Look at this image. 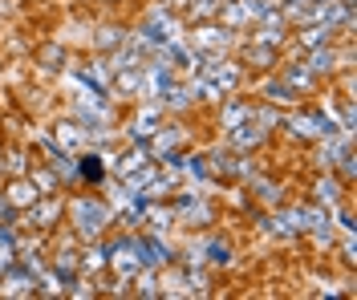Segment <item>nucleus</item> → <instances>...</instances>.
I'll return each instance as SVG.
<instances>
[{
	"mask_svg": "<svg viewBox=\"0 0 357 300\" xmlns=\"http://www.w3.org/2000/svg\"><path fill=\"white\" fill-rule=\"evenodd\" d=\"M301 61H305V65H309V70L317 73V77L333 73V70H337V49H333V41H329V45H317V49H309V53H305Z\"/></svg>",
	"mask_w": 357,
	"mask_h": 300,
	"instance_id": "8",
	"label": "nucleus"
},
{
	"mask_svg": "<svg viewBox=\"0 0 357 300\" xmlns=\"http://www.w3.org/2000/svg\"><path fill=\"white\" fill-rule=\"evenodd\" d=\"M317 81H321V77H317L305 61H292L289 70H284V86H289V90H296V93H312V86H317Z\"/></svg>",
	"mask_w": 357,
	"mask_h": 300,
	"instance_id": "11",
	"label": "nucleus"
},
{
	"mask_svg": "<svg viewBox=\"0 0 357 300\" xmlns=\"http://www.w3.org/2000/svg\"><path fill=\"white\" fill-rule=\"evenodd\" d=\"M305 231H312L321 244H333V219H329V207H305Z\"/></svg>",
	"mask_w": 357,
	"mask_h": 300,
	"instance_id": "7",
	"label": "nucleus"
},
{
	"mask_svg": "<svg viewBox=\"0 0 357 300\" xmlns=\"http://www.w3.org/2000/svg\"><path fill=\"white\" fill-rule=\"evenodd\" d=\"M69 215H73V228H77L82 239H98L106 231V223L114 219L110 203H102V199H73L69 203Z\"/></svg>",
	"mask_w": 357,
	"mask_h": 300,
	"instance_id": "1",
	"label": "nucleus"
},
{
	"mask_svg": "<svg viewBox=\"0 0 357 300\" xmlns=\"http://www.w3.org/2000/svg\"><path fill=\"white\" fill-rule=\"evenodd\" d=\"M264 97H268V102H276V106H296V97H301V93L289 90L284 81H268V86H264Z\"/></svg>",
	"mask_w": 357,
	"mask_h": 300,
	"instance_id": "19",
	"label": "nucleus"
},
{
	"mask_svg": "<svg viewBox=\"0 0 357 300\" xmlns=\"http://www.w3.org/2000/svg\"><path fill=\"white\" fill-rule=\"evenodd\" d=\"M207 166H211L215 175H223V179H231V175H240V162L231 159L227 150H211V159H207Z\"/></svg>",
	"mask_w": 357,
	"mask_h": 300,
	"instance_id": "17",
	"label": "nucleus"
},
{
	"mask_svg": "<svg viewBox=\"0 0 357 300\" xmlns=\"http://www.w3.org/2000/svg\"><path fill=\"white\" fill-rule=\"evenodd\" d=\"M252 191H256V199H264V203H272V207L284 203V191H280V183H272V179H256Z\"/></svg>",
	"mask_w": 357,
	"mask_h": 300,
	"instance_id": "18",
	"label": "nucleus"
},
{
	"mask_svg": "<svg viewBox=\"0 0 357 300\" xmlns=\"http://www.w3.org/2000/svg\"><path fill=\"white\" fill-rule=\"evenodd\" d=\"M155 130H158V110H146L138 118V126H130V139H151Z\"/></svg>",
	"mask_w": 357,
	"mask_h": 300,
	"instance_id": "21",
	"label": "nucleus"
},
{
	"mask_svg": "<svg viewBox=\"0 0 357 300\" xmlns=\"http://www.w3.org/2000/svg\"><path fill=\"white\" fill-rule=\"evenodd\" d=\"M0 292H8V297H33V292H37V272L4 264V268H0Z\"/></svg>",
	"mask_w": 357,
	"mask_h": 300,
	"instance_id": "3",
	"label": "nucleus"
},
{
	"mask_svg": "<svg viewBox=\"0 0 357 300\" xmlns=\"http://www.w3.org/2000/svg\"><path fill=\"white\" fill-rule=\"evenodd\" d=\"M106 179V166H102V159L98 155H86L82 159V166H77V183H102Z\"/></svg>",
	"mask_w": 357,
	"mask_h": 300,
	"instance_id": "15",
	"label": "nucleus"
},
{
	"mask_svg": "<svg viewBox=\"0 0 357 300\" xmlns=\"http://www.w3.org/2000/svg\"><path fill=\"white\" fill-rule=\"evenodd\" d=\"M248 118H252V106H248V102H227V106H223V126H227V130L244 126Z\"/></svg>",
	"mask_w": 357,
	"mask_h": 300,
	"instance_id": "16",
	"label": "nucleus"
},
{
	"mask_svg": "<svg viewBox=\"0 0 357 300\" xmlns=\"http://www.w3.org/2000/svg\"><path fill=\"white\" fill-rule=\"evenodd\" d=\"M8 171H13V175H21V171H24V159H21V155H13V159H8Z\"/></svg>",
	"mask_w": 357,
	"mask_h": 300,
	"instance_id": "32",
	"label": "nucleus"
},
{
	"mask_svg": "<svg viewBox=\"0 0 357 300\" xmlns=\"http://www.w3.org/2000/svg\"><path fill=\"white\" fill-rule=\"evenodd\" d=\"M337 139V134H333ZM345 150H349V134H345V139H337V142H329V146H325V155H321V166H329V171H333L337 162H341V155H345Z\"/></svg>",
	"mask_w": 357,
	"mask_h": 300,
	"instance_id": "20",
	"label": "nucleus"
},
{
	"mask_svg": "<svg viewBox=\"0 0 357 300\" xmlns=\"http://www.w3.org/2000/svg\"><path fill=\"white\" fill-rule=\"evenodd\" d=\"M256 41H268V45H284V37H289V17L272 4V8H264L260 13V21H256V33H252Z\"/></svg>",
	"mask_w": 357,
	"mask_h": 300,
	"instance_id": "2",
	"label": "nucleus"
},
{
	"mask_svg": "<svg viewBox=\"0 0 357 300\" xmlns=\"http://www.w3.org/2000/svg\"><path fill=\"white\" fill-rule=\"evenodd\" d=\"M162 4H167V8H187L191 0H162Z\"/></svg>",
	"mask_w": 357,
	"mask_h": 300,
	"instance_id": "33",
	"label": "nucleus"
},
{
	"mask_svg": "<svg viewBox=\"0 0 357 300\" xmlns=\"http://www.w3.org/2000/svg\"><path fill=\"white\" fill-rule=\"evenodd\" d=\"M134 255H138V264H146V268H158V264H167L171 260V248L158 239V235H138V239H130Z\"/></svg>",
	"mask_w": 357,
	"mask_h": 300,
	"instance_id": "5",
	"label": "nucleus"
},
{
	"mask_svg": "<svg viewBox=\"0 0 357 300\" xmlns=\"http://www.w3.org/2000/svg\"><path fill=\"white\" fill-rule=\"evenodd\" d=\"M231 41H236V29H227V24H220V21H199V29H195V45L211 49V53L227 49Z\"/></svg>",
	"mask_w": 357,
	"mask_h": 300,
	"instance_id": "4",
	"label": "nucleus"
},
{
	"mask_svg": "<svg viewBox=\"0 0 357 300\" xmlns=\"http://www.w3.org/2000/svg\"><path fill=\"white\" fill-rule=\"evenodd\" d=\"M264 126H260V122H256V126H236V130H231V146H240V150H252V146H260V142H264Z\"/></svg>",
	"mask_w": 357,
	"mask_h": 300,
	"instance_id": "13",
	"label": "nucleus"
},
{
	"mask_svg": "<svg viewBox=\"0 0 357 300\" xmlns=\"http://www.w3.org/2000/svg\"><path fill=\"white\" fill-rule=\"evenodd\" d=\"M171 215H178L183 223H195V228H203V223H211V207H207V203H199L195 195H183V199H175V207H171Z\"/></svg>",
	"mask_w": 357,
	"mask_h": 300,
	"instance_id": "6",
	"label": "nucleus"
},
{
	"mask_svg": "<svg viewBox=\"0 0 357 300\" xmlns=\"http://www.w3.org/2000/svg\"><path fill=\"white\" fill-rule=\"evenodd\" d=\"M337 219H341V228H345V231H354V228H357V223H354V211H349V207L337 211Z\"/></svg>",
	"mask_w": 357,
	"mask_h": 300,
	"instance_id": "30",
	"label": "nucleus"
},
{
	"mask_svg": "<svg viewBox=\"0 0 357 300\" xmlns=\"http://www.w3.org/2000/svg\"><path fill=\"white\" fill-rule=\"evenodd\" d=\"M178 166H187V171H191V175H207V159H178Z\"/></svg>",
	"mask_w": 357,
	"mask_h": 300,
	"instance_id": "29",
	"label": "nucleus"
},
{
	"mask_svg": "<svg viewBox=\"0 0 357 300\" xmlns=\"http://www.w3.org/2000/svg\"><path fill=\"white\" fill-rule=\"evenodd\" d=\"M329 41H333V29H329V24H301V33H296L301 53H309V49H317V45H329Z\"/></svg>",
	"mask_w": 357,
	"mask_h": 300,
	"instance_id": "12",
	"label": "nucleus"
},
{
	"mask_svg": "<svg viewBox=\"0 0 357 300\" xmlns=\"http://www.w3.org/2000/svg\"><path fill=\"white\" fill-rule=\"evenodd\" d=\"M142 162H146V155H142V150H130V155H126V159H122V166H118V175H122V179H126V175H134V171H138V166H142Z\"/></svg>",
	"mask_w": 357,
	"mask_h": 300,
	"instance_id": "25",
	"label": "nucleus"
},
{
	"mask_svg": "<svg viewBox=\"0 0 357 300\" xmlns=\"http://www.w3.org/2000/svg\"><path fill=\"white\" fill-rule=\"evenodd\" d=\"M312 199H317V207H337L345 199V183H337L333 175H321L312 187Z\"/></svg>",
	"mask_w": 357,
	"mask_h": 300,
	"instance_id": "9",
	"label": "nucleus"
},
{
	"mask_svg": "<svg viewBox=\"0 0 357 300\" xmlns=\"http://www.w3.org/2000/svg\"><path fill=\"white\" fill-rule=\"evenodd\" d=\"M118 90L130 93V97H134V93H142V73H138V70H134V73L122 70V77H118Z\"/></svg>",
	"mask_w": 357,
	"mask_h": 300,
	"instance_id": "24",
	"label": "nucleus"
},
{
	"mask_svg": "<svg viewBox=\"0 0 357 300\" xmlns=\"http://www.w3.org/2000/svg\"><path fill=\"white\" fill-rule=\"evenodd\" d=\"M244 61L252 65V70H272L276 65V45H268V41H248L244 45Z\"/></svg>",
	"mask_w": 357,
	"mask_h": 300,
	"instance_id": "10",
	"label": "nucleus"
},
{
	"mask_svg": "<svg viewBox=\"0 0 357 300\" xmlns=\"http://www.w3.org/2000/svg\"><path fill=\"white\" fill-rule=\"evenodd\" d=\"M118 41H122V33H118V29H98V45H118Z\"/></svg>",
	"mask_w": 357,
	"mask_h": 300,
	"instance_id": "28",
	"label": "nucleus"
},
{
	"mask_svg": "<svg viewBox=\"0 0 357 300\" xmlns=\"http://www.w3.org/2000/svg\"><path fill=\"white\" fill-rule=\"evenodd\" d=\"M45 65L57 70V65H61V49H45Z\"/></svg>",
	"mask_w": 357,
	"mask_h": 300,
	"instance_id": "31",
	"label": "nucleus"
},
{
	"mask_svg": "<svg viewBox=\"0 0 357 300\" xmlns=\"http://www.w3.org/2000/svg\"><path fill=\"white\" fill-rule=\"evenodd\" d=\"M138 61H142V53H138V49H130V45H126V49H118V53L110 57V65H114V70H130V65L138 70Z\"/></svg>",
	"mask_w": 357,
	"mask_h": 300,
	"instance_id": "22",
	"label": "nucleus"
},
{
	"mask_svg": "<svg viewBox=\"0 0 357 300\" xmlns=\"http://www.w3.org/2000/svg\"><path fill=\"white\" fill-rule=\"evenodd\" d=\"M57 139L66 142V146H73V142L82 139V134H77V126H69V122H57Z\"/></svg>",
	"mask_w": 357,
	"mask_h": 300,
	"instance_id": "26",
	"label": "nucleus"
},
{
	"mask_svg": "<svg viewBox=\"0 0 357 300\" xmlns=\"http://www.w3.org/2000/svg\"><path fill=\"white\" fill-rule=\"evenodd\" d=\"M207 255H211L215 264H231V252H227V244H207Z\"/></svg>",
	"mask_w": 357,
	"mask_h": 300,
	"instance_id": "27",
	"label": "nucleus"
},
{
	"mask_svg": "<svg viewBox=\"0 0 357 300\" xmlns=\"http://www.w3.org/2000/svg\"><path fill=\"white\" fill-rule=\"evenodd\" d=\"M33 187H37V195H53V187H57V175L41 166V171H33Z\"/></svg>",
	"mask_w": 357,
	"mask_h": 300,
	"instance_id": "23",
	"label": "nucleus"
},
{
	"mask_svg": "<svg viewBox=\"0 0 357 300\" xmlns=\"http://www.w3.org/2000/svg\"><path fill=\"white\" fill-rule=\"evenodd\" d=\"M4 199H8V207H29V203H37V187L33 183H21V179H17V183L8 187V191H4Z\"/></svg>",
	"mask_w": 357,
	"mask_h": 300,
	"instance_id": "14",
	"label": "nucleus"
}]
</instances>
